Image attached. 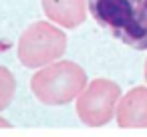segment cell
Masks as SVG:
<instances>
[{"mask_svg": "<svg viewBox=\"0 0 147 137\" xmlns=\"http://www.w3.org/2000/svg\"><path fill=\"white\" fill-rule=\"evenodd\" d=\"M119 99H121V87L115 81L95 79L87 83V87L75 99L77 115L87 127H103L115 117Z\"/></svg>", "mask_w": 147, "mask_h": 137, "instance_id": "4", "label": "cell"}, {"mask_svg": "<svg viewBox=\"0 0 147 137\" xmlns=\"http://www.w3.org/2000/svg\"><path fill=\"white\" fill-rule=\"evenodd\" d=\"M67 51V34L53 22H32L18 38V61L28 69H40L59 61Z\"/></svg>", "mask_w": 147, "mask_h": 137, "instance_id": "3", "label": "cell"}, {"mask_svg": "<svg viewBox=\"0 0 147 137\" xmlns=\"http://www.w3.org/2000/svg\"><path fill=\"white\" fill-rule=\"evenodd\" d=\"M47 18L63 28H77L87 18V0H40Z\"/></svg>", "mask_w": 147, "mask_h": 137, "instance_id": "6", "label": "cell"}, {"mask_svg": "<svg viewBox=\"0 0 147 137\" xmlns=\"http://www.w3.org/2000/svg\"><path fill=\"white\" fill-rule=\"evenodd\" d=\"M14 91H16V79H14V75L6 67H0V111H4L12 103Z\"/></svg>", "mask_w": 147, "mask_h": 137, "instance_id": "7", "label": "cell"}, {"mask_svg": "<svg viewBox=\"0 0 147 137\" xmlns=\"http://www.w3.org/2000/svg\"><path fill=\"white\" fill-rule=\"evenodd\" d=\"M145 81H147V63H145Z\"/></svg>", "mask_w": 147, "mask_h": 137, "instance_id": "9", "label": "cell"}, {"mask_svg": "<svg viewBox=\"0 0 147 137\" xmlns=\"http://www.w3.org/2000/svg\"><path fill=\"white\" fill-rule=\"evenodd\" d=\"M10 127H12V125H10L4 117H0V129H10Z\"/></svg>", "mask_w": 147, "mask_h": 137, "instance_id": "8", "label": "cell"}, {"mask_svg": "<svg viewBox=\"0 0 147 137\" xmlns=\"http://www.w3.org/2000/svg\"><path fill=\"white\" fill-rule=\"evenodd\" d=\"M87 6L119 43L147 51V0H87Z\"/></svg>", "mask_w": 147, "mask_h": 137, "instance_id": "1", "label": "cell"}, {"mask_svg": "<svg viewBox=\"0 0 147 137\" xmlns=\"http://www.w3.org/2000/svg\"><path fill=\"white\" fill-rule=\"evenodd\" d=\"M87 73L73 61H55L40 67L30 79L32 95L51 107H61L79 97L87 87Z\"/></svg>", "mask_w": 147, "mask_h": 137, "instance_id": "2", "label": "cell"}, {"mask_svg": "<svg viewBox=\"0 0 147 137\" xmlns=\"http://www.w3.org/2000/svg\"><path fill=\"white\" fill-rule=\"evenodd\" d=\"M115 119L123 129H147V87L125 93L117 103Z\"/></svg>", "mask_w": 147, "mask_h": 137, "instance_id": "5", "label": "cell"}]
</instances>
